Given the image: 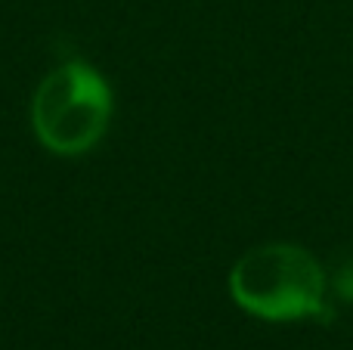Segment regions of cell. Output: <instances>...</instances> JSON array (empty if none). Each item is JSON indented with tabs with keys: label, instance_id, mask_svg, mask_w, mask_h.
<instances>
[{
	"label": "cell",
	"instance_id": "obj_3",
	"mask_svg": "<svg viewBox=\"0 0 353 350\" xmlns=\"http://www.w3.org/2000/svg\"><path fill=\"white\" fill-rule=\"evenodd\" d=\"M335 289L341 298H347V301H353V260L350 264H344L341 270H338L335 276Z\"/></svg>",
	"mask_w": 353,
	"mask_h": 350
},
{
	"label": "cell",
	"instance_id": "obj_2",
	"mask_svg": "<svg viewBox=\"0 0 353 350\" xmlns=\"http://www.w3.org/2000/svg\"><path fill=\"white\" fill-rule=\"evenodd\" d=\"M226 289L239 310L263 322L329 316L323 267L307 248L292 242L248 248L230 267Z\"/></svg>",
	"mask_w": 353,
	"mask_h": 350
},
{
	"label": "cell",
	"instance_id": "obj_1",
	"mask_svg": "<svg viewBox=\"0 0 353 350\" xmlns=\"http://www.w3.org/2000/svg\"><path fill=\"white\" fill-rule=\"evenodd\" d=\"M115 118V87L99 65L72 56L53 65L28 103L37 146L56 158H84L109 136Z\"/></svg>",
	"mask_w": 353,
	"mask_h": 350
}]
</instances>
